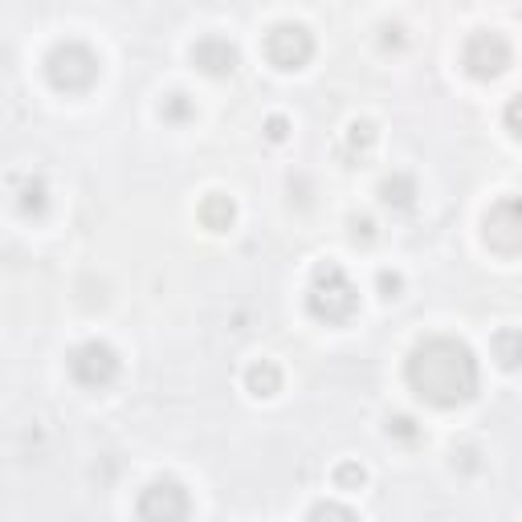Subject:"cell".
Listing matches in <instances>:
<instances>
[{"mask_svg":"<svg viewBox=\"0 0 522 522\" xmlns=\"http://www.w3.org/2000/svg\"><path fill=\"white\" fill-rule=\"evenodd\" d=\"M482 241L502 257L522 253V196H506L490 208L482 221Z\"/></svg>","mask_w":522,"mask_h":522,"instance_id":"6","label":"cell"},{"mask_svg":"<svg viewBox=\"0 0 522 522\" xmlns=\"http://www.w3.org/2000/svg\"><path fill=\"white\" fill-rule=\"evenodd\" d=\"M408 388L433 408H457L478 396V359L461 339L453 335H433L416 343L408 363H404Z\"/></svg>","mask_w":522,"mask_h":522,"instance_id":"1","label":"cell"},{"mask_svg":"<svg viewBox=\"0 0 522 522\" xmlns=\"http://www.w3.org/2000/svg\"><path fill=\"white\" fill-rule=\"evenodd\" d=\"M372 237H376V225L368 217H351V241L355 245H372Z\"/></svg>","mask_w":522,"mask_h":522,"instance_id":"20","label":"cell"},{"mask_svg":"<svg viewBox=\"0 0 522 522\" xmlns=\"http://www.w3.org/2000/svg\"><path fill=\"white\" fill-rule=\"evenodd\" d=\"M266 58H270V66H278V70H302L310 58H315V37H310V29L306 25H274L270 33H266Z\"/></svg>","mask_w":522,"mask_h":522,"instance_id":"7","label":"cell"},{"mask_svg":"<svg viewBox=\"0 0 522 522\" xmlns=\"http://www.w3.org/2000/svg\"><path fill=\"white\" fill-rule=\"evenodd\" d=\"M160 115H164V123H188V119L196 115V107H192L188 94H168L164 107H160Z\"/></svg>","mask_w":522,"mask_h":522,"instance_id":"16","label":"cell"},{"mask_svg":"<svg viewBox=\"0 0 522 522\" xmlns=\"http://www.w3.org/2000/svg\"><path fill=\"white\" fill-rule=\"evenodd\" d=\"M363 478H368V474H363V465H355V461H343V465L335 469V486H339V490H359Z\"/></svg>","mask_w":522,"mask_h":522,"instance_id":"17","label":"cell"},{"mask_svg":"<svg viewBox=\"0 0 522 522\" xmlns=\"http://www.w3.org/2000/svg\"><path fill=\"white\" fill-rule=\"evenodd\" d=\"M502 119H506V131H510L514 139H522V90L506 102V115H502Z\"/></svg>","mask_w":522,"mask_h":522,"instance_id":"18","label":"cell"},{"mask_svg":"<svg viewBox=\"0 0 522 522\" xmlns=\"http://www.w3.org/2000/svg\"><path fill=\"white\" fill-rule=\"evenodd\" d=\"M306 310H310V319L331 323V327L347 323L359 310V290L351 286V278L335 266V261L315 270V282H310V294H306Z\"/></svg>","mask_w":522,"mask_h":522,"instance_id":"2","label":"cell"},{"mask_svg":"<svg viewBox=\"0 0 522 522\" xmlns=\"http://www.w3.org/2000/svg\"><path fill=\"white\" fill-rule=\"evenodd\" d=\"M196 217H200V225H204L208 233H229L233 221H237V204H233L229 196L213 192V196H204V200H200Z\"/></svg>","mask_w":522,"mask_h":522,"instance_id":"10","label":"cell"},{"mask_svg":"<svg viewBox=\"0 0 522 522\" xmlns=\"http://www.w3.org/2000/svg\"><path fill=\"white\" fill-rule=\"evenodd\" d=\"M400 286H404V282H400V274H392V270H384V274H380V294H384V298H396V294H400Z\"/></svg>","mask_w":522,"mask_h":522,"instance_id":"22","label":"cell"},{"mask_svg":"<svg viewBox=\"0 0 522 522\" xmlns=\"http://www.w3.org/2000/svg\"><path fill=\"white\" fill-rule=\"evenodd\" d=\"M266 135H270L274 143H282V139L290 135V123H286L282 115H270V123H266Z\"/></svg>","mask_w":522,"mask_h":522,"instance_id":"21","label":"cell"},{"mask_svg":"<svg viewBox=\"0 0 522 522\" xmlns=\"http://www.w3.org/2000/svg\"><path fill=\"white\" fill-rule=\"evenodd\" d=\"M372 147H376V127H372L368 119H355V123L347 127L343 155H347L351 164H359V160H368V155H372Z\"/></svg>","mask_w":522,"mask_h":522,"instance_id":"12","label":"cell"},{"mask_svg":"<svg viewBox=\"0 0 522 522\" xmlns=\"http://www.w3.org/2000/svg\"><path fill=\"white\" fill-rule=\"evenodd\" d=\"M98 74H102V62L82 41H58L45 54V78L62 94H86L98 82Z\"/></svg>","mask_w":522,"mask_h":522,"instance_id":"3","label":"cell"},{"mask_svg":"<svg viewBox=\"0 0 522 522\" xmlns=\"http://www.w3.org/2000/svg\"><path fill=\"white\" fill-rule=\"evenodd\" d=\"M380 200H384L388 208H412V200H416V180H412L408 172H392V176L380 184Z\"/></svg>","mask_w":522,"mask_h":522,"instance_id":"14","label":"cell"},{"mask_svg":"<svg viewBox=\"0 0 522 522\" xmlns=\"http://www.w3.org/2000/svg\"><path fill=\"white\" fill-rule=\"evenodd\" d=\"M192 62H196V70L200 74H208V78H229L237 66H241V54H237V45L229 41V37H200L196 45H192Z\"/></svg>","mask_w":522,"mask_h":522,"instance_id":"9","label":"cell"},{"mask_svg":"<svg viewBox=\"0 0 522 522\" xmlns=\"http://www.w3.org/2000/svg\"><path fill=\"white\" fill-rule=\"evenodd\" d=\"M70 376H74V384H82V388H90V392L115 384V376H119V355H115V347L102 343V339H90V343L74 347V351H70Z\"/></svg>","mask_w":522,"mask_h":522,"instance_id":"5","label":"cell"},{"mask_svg":"<svg viewBox=\"0 0 522 522\" xmlns=\"http://www.w3.org/2000/svg\"><path fill=\"white\" fill-rule=\"evenodd\" d=\"M245 388L257 396V400H270L282 392V368L274 359H257L249 363V372H245Z\"/></svg>","mask_w":522,"mask_h":522,"instance_id":"11","label":"cell"},{"mask_svg":"<svg viewBox=\"0 0 522 522\" xmlns=\"http://www.w3.org/2000/svg\"><path fill=\"white\" fill-rule=\"evenodd\" d=\"M135 510H139V518H151V522H180L192 514V498L176 478H160L139 494Z\"/></svg>","mask_w":522,"mask_h":522,"instance_id":"8","label":"cell"},{"mask_svg":"<svg viewBox=\"0 0 522 522\" xmlns=\"http://www.w3.org/2000/svg\"><path fill=\"white\" fill-rule=\"evenodd\" d=\"M388 433H396V437L412 441V437H416V425L408 421V416H396V421H388Z\"/></svg>","mask_w":522,"mask_h":522,"instance_id":"23","label":"cell"},{"mask_svg":"<svg viewBox=\"0 0 522 522\" xmlns=\"http://www.w3.org/2000/svg\"><path fill=\"white\" fill-rule=\"evenodd\" d=\"M510 41L502 37V33H490V29H482V33H474L465 41V49H461V66L469 70V78H478V82H494V78H502L506 70H510Z\"/></svg>","mask_w":522,"mask_h":522,"instance_id":"4","label":"cell"},{"mask_svg":"<svg viewBox=\"0 0 522 522\" xmlns=\"http://www.w3.org/2000/svg\"><path fill=\"white\" fill-rule=\"evenodd\" d=\"M490 351H494V359H498V368L518 372V368H522V331H514V327L498 331L494 343H490Z\"/></svg>","mask_w":522,"mask_h":522,"instance_id":"13","label":"cell"},{"mask_svg":"<svg viewBox=\"0 0 522 522\" xmlns=\"http://www.w3.org/2000/svg\"><path fill=\"white\" fill-rule=\"evenodd\" d=\"M310 518H343V522H351L355 510H351V506H339V502H319L315 510H310Z\"/></svg>","mask_w":522,"mask_h":522,"instance_id":"19","label":"cell"},{"mask_svg":"<svg viewBox=\"0 0 522 522\" xmlns=\"http://www.w3.org/2000/svg\"><path fill=\"white\" fill-rule=\"evenodd\" d=\"M45 184L37 180V176H29V180H21V188H17V208L25 217H41L45 213Z\"/></svg>","mask_w":522,"mask_h":522,"instance_id":"15","label":"cell"}]
</instances>
